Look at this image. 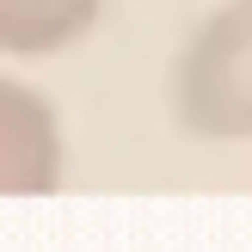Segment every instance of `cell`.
I'll list each match as a JSON object with an SVG mask.
<instances>
[{"label": "cell", "mask_w": 252, "mask_h": 252, "mask_svg": "<svg viewBox=\"0 0 252 252\" xmlns=\"http://www.w3.org/2000/svg\"><path fill=\"white\" fill-rule=\"evenodd\" d=\"M105 0H0V56H56L93 31Z\"/></svg>", "instance_id": "3957f363"}, {"label": "cell", "mask_w": 252, "mask_h": 252, "mask_svg": "<svg viewBox=\"0 0 252 252\" xmlns=\"http://www.w3.org/2000/svg\"><path fill=\"white\" fill-rule=\"evenodd\" d=\"M172 111L203 142H252V0H228L191 31L172 68Z\"/></svg>", "instance_id": "6da1fadb"}, {"label": "cell", "mask_w": 252, "mask_h": 252, "mask_svg": "<svg viewBox=\"0 0 252 252\" xmlns=\"http://www.w3.org/2000/svg\"><path fill=\"white\" fill-rule=\"evenodd\" d=\"M62 185V123L31 86L0 74V197H43Z\"/></svg>", "instance_id": "7a4b0ae2"}]
</instances>
